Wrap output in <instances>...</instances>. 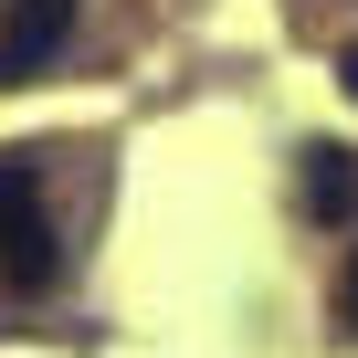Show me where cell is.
I'll return each instance as SVG.
<instances>
[{
  "mask_svg": "<svg viewBox=\"0 0 358 358\" xmlns=\"http://www.w3.org/2000/svg\"><path fill=\"white\" fill-rule=\"evenodd\" d=\"M295 211H306L316 232H348V222H358V158H348L337 137L295 148Z\"/></svg>",
  "mask_w": 358,
  "mask_h": 358,
  "instance_id": "obj_3",
  "label": "cell"
},
{
  "mask_svg": "<svg viewBox=\"0 0 358 358\" xmlns=\"http://www.w3.org/2000/svg\"><path fill=\"white\" fill-rule=\"evenodd\" d=\"M337 85H348V95H358V43H348V53H337Z\"/></svg>",
  "mask_w": 358,
  "mask_h": 358,
  "instance_id": "obj_5",
  "label": "cell"
},
{
  "mask_svg": "<svg viewBox=\"0 0 358 358\" xmlns=\"http://www.w3.org/2000/svg\"><path fill=\"white\" fill-rule=\"evenodd\" d=\"M337 337H358V243H348V264H337Z\"/></svg>",
  "mask_w": 358,
  "mask_h": 358,
  "instance_id": "obj_4",
  "label": "cell"
},
{
  "mask_svg": "<svg viewBox=\"0 0 358 358\" xmlns=\"http://www.w3.org/2000/svg\"><path fill=\"white\" fill-rule=\"evenodd\" d=\"M74 11L85 0H11V11H0V95L53 74V53L74 43Z\"/></svg>",
  "mask_w": 358,
  "mask_h": 358,
  "instance_id": "obj_2",
  "label": "cell"
},
{
  "mask_svg": "<svg viewBox=\"0 0 358 358\" xmlns=\"http://www.w3.org/2000/svg\"><path fill=\"white\" fill-rule=\"evenodd\" d=\"M0 285L11 295L64 285V232L43 211V148H0Z\"/></svg>",
  "mask_w": 358,
  "mask_h": 358,
  "instance_id": "obj_1",
  "label": "cell"
}]
</instances>
